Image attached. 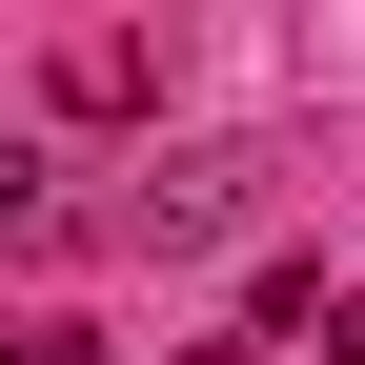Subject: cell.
Wrapping results in <instances>:
<instances>
[{
  "label": "cell",
  "instance_id": "obj_1",
  "mask_svg": "<svg viewBox=\"0 0 365 365\" xmlns=\"http://www.w3.org/2000/svg\"><path fill=\"white\" fill-rule=\"evenodd\" d=\"M122 223H143V244H223V223H244V163L182 143V163H143V203H122Z\"/></svg>",
  "mask_w": 365,
  "mask_h": 365
},
{
  "label": "cell",
  "instance_id": "obj_2",
  "mask_svg": "<svg viewBox=\"0 0 365 365\" xmlns=\"http://www.w3.org/2000/svg\"><path fill=\"white\" fill-rule=\"evenodd\" d=\"M284 345H325V365H365V284H325V304H304Z\"/></svg>",
  "mask_w": 365,
  "mask_h": 365
}]
</instances>
